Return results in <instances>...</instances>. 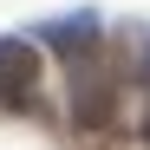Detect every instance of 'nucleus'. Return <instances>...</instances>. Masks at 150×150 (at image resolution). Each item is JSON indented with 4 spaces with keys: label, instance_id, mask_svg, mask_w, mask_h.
I'll use <instances>...</instances> for the list:
<instances>
[{
    "label": "nucleus",
    "instance_id": "f257e3e1",
    "mask_svg": "<svg viewBox=\"0 0 150 150\" xmlns=\"http://www.w3.org/2000/svg\"><path fill=\"white\" fill-rule=\"evenodd\" d=\"M65 98H72V124H79V131H111V117H117V79L105 65V46L65 65Z\"/></svg>",
    "mask_w": 150,
    "mask_h": 150
},
{
    "label": "nucleus",
    "instance_id": "f03ea898",
    "mask_svg": "<svg viewBox=\"0 0 150 150\" xmlns=\"http://www.w3.org/2000/svg\"><path fill=\"white\" fill-rule=\"evenodd\" d=\"M39 98V52L33 39H0V105L7 111H33Z\"/></svg>",
    "mask_w": 150,
    "mask_h": 150
},
{
    "label": "nucleus",
    "instance_id": "7ed1b4c3",
    "mask_svg": "<svg viewBox=\"0 0 150 150\" xmlns=\"http://www.w3.org/2000/svg\"><path fill=\"white\" fill-rule=\"evenodd\" d=\"M46 46H52V52L72 65V59H85V52H98V20L91 13H72V20H52V26H46Z\"/></svg>",
    "mask_w": 150,
    "mask_h": 150
},
{
    "label": "nucleus",
    "instance_id": "20e7f679",
    "mask_svg": "<svg viewBox=\"0 0 150 150\" xmlns=\"http://www.w3.org/2000/svg\"><path fill=\"white\" fill-rule=\"evenodd\" d=\"M137 72H144V91H150V46H144V65ZM144 137H150V111H144Z\"/></svg>",
    "mask_w": 150,
    "mask_h": 150
}]
</instances>
